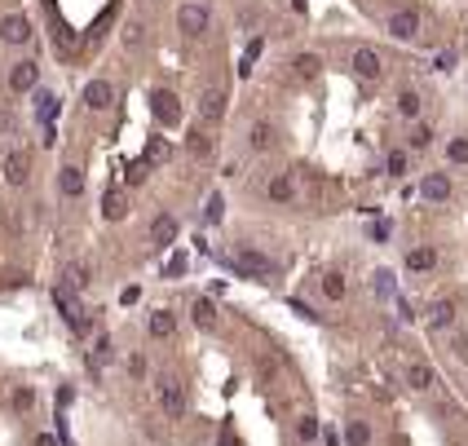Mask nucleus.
<instances>
[{"label":"nucleus","mask_w":468,"mask_h":446,"mask_svg":"<svg viewBox=\"0 0 468 446\" xmlns=\"http://www.w3.org/2000/svg\"><path fill=\"white\" fill-rule=\"evenodd\" d=\"M230 266H234V274L257 278V283H265V278L274 274V261H270V256H261V252H252V247H239V252L230 256Z\"/></svg>","instance_id":"obj_1"},{"label":"nucleus","mask_w":468,"mask_h":446,"mask_svg":"<svg viewBox=\"0 0 468 446\" xmlns=\"http://www.w3.org/2000/svg\"><path fill=\"white\" fill-rule=\"evenodd\" d=\"M155 393H159V407H164V416H181L186 411V389H181V380L177 376H159L155 380Z\"/></svg>","instance_id":"obj_2"},{"label":"nucleus","mask_w":468,"mask_h":446,"mask_svg":"<svg viewBox=\"0 0 468 446\" xmlns=\"http://www.w3.org/2000/svg\"><path fill=\"white\" fill-rule=\"evenodd\" d=\"M177 27L186 31V36H204V31H208V9L199 5V0L181 5V9H177Z\"/></svg>","instance_id":"obj_3"},{"label":"nucleus","mask_w":468,"mask_h":446,"mask_svg":"<svg viewBox=\"0 0 468 446\" xmlns=\"http://www.w3.org/2000/svg\"><path fill=\"white\" fill-rule=\"evenodd\" d=\"M85 106L89 111H111L115 106V85L111 80H89L85 85Z\"/></svg>","instance_id":"obj_4"},{"label":"nucleus","mask_w":468,"mask_h":446,"mask_svg":"<svg viewBox=\"0 0 468 446\" xmlns=\"http://www.w3.org/2000/svg\"><path fill=\"white\" fill-rule=\"evenodd\" d=\"M54 305L62 309V318L75 327V332H85V309H80L75 301V292H66V287H54Z\"/></svg>","instance_id":"obj_5"},{"label":"nucleus","mask_w":468,"mask_h":446,"mask_svg":"<svg viewBox=\"0 0 468 446\" xmlns=\"http://www.w3.org/2000/svg\"><path fill=\"white\" fill-rule=\"evenodd\" d=\"M150 111H155V120H159L164 128H173V124L181 120V102H177L173 93H164V89H159L155 97H150Z\"/></svg>","instance_id":"obj_6"},{"label":"nucleus","mask_w":468,"mask_h":446,"mask_svg":"<svg viewBox=\"0 0 468 446\" xmlns=\"http://www.w3.org/2000/svg\"><path fill=\"white\" fill-rule=\"evenodd\" d=\"M0 40H5V44H27V40H31V23L23 18V13L0 18Z\"/></svg>","instance_id":"obj_7"},{"label":"nucleus","mask_w":468,"mask_h":446,"mask_svg":"<svg viewBox=\"0 0 468 446\" xmlns=\"http://www.w3.org/2000/svg\"><path fill=\"white\" fill-rule=\"evenodd\" d=\"M415 31H420V13L415 9H398L389 18V36H398V40H411Z\"/></svg>","instance_id":"obj_8"},{"label":"nucleus","mask_w":468,"mask_h":446,"mask_svg":"<svg viewBox=\"0 0 468 446\" xmlns=\"http://www.w3.org/2000/svg\"><path fill=\"white\" fill-rule=\"evenodd\" d=\"M354 71H358L362 80H380L384 62H380V54H376V49H354Z\"/></svg>","instance_id":"obj_9"},{"label":"nucleus","mask_w":468,"mask_h":446,"mask_svg":"<svg viewBox=\"0 0 468 446\" xmlns=\"http://www.w3.org/2000/svg\"><path fill=\"white\" fill-rule=\"evenodd\" d=\"M36 80H40L36 62H18V67L9 71V89H13V93H27V89H36Z\"/></svg>","instance_id":"obj_10"},{"label":"nucleus","mask_w":468,"mask_h":446,"mask_svg":"<svg viewBox=\"0 0 468 446\" xmlns=\"http://www.w3.org/2000/svg\"><path fill=\"white\" fill-rule=\"evenodd\" d=\"M58 287H66V292H85V287H89V266H80V261L62 266V274H58Z\"/></svg>","instance_id":"obj_11"},{"label":"nucleus","mask_w":468,"mask_h":446,"mask_svg":"<svg viewBox=\"0 0 468 446\" xmlns=\"http://www.w3.org/2000/svg\"><path fill=\"white\" fill-rule=\"evenodd\" d=\"M27 177H31V159L23 151H13L5 159V181H9V186H27Z\"/></svg>","instance_id":"obj_12"},{"label":"nucleus","mask_w":468,"mask_h":446,"mask_svg":"<svg viewBox=\"0 0 468 446\" xmlns=\"http://www.w3.org/2000/svg\"><path fill=\"white\" fill-rule=\"evenodd\" d=\"M177 239V217H173V212H159V217L155 221H150V243H173Z\"/></svg>","instance_id":"obj_13"},{"label":"nucleus","mask_w":468,"mask_h":446,"mask_svg":"<svg viewBox=\"0 0 468 446\" xmlns=\"http://www.w3.org/2000/svg\"><path fill=\"white\" fill-rule=\"evenodd\" d=\"M199 115H204V120H221V115H226V93L221 89H208L204 97H199Z\"/></svg>","instance_id":"obj_14"},{"label":"nucleus","mask_w":468,"mask_h":446,"mask_svg":"<svg viewBox=\"0 0 468 446\" xmlns=\"http://www.w3.org/2000/svg\"><path fill=\"white\" fill-rule=\"evenodd\" d=\"M420 194H424V199H433V204H442L446 194H450V177H446V173H429L424 186H420Z\"/></svg>","instance_id":"obj_15"},{"label":"nucleus","mask_w":468,"mask_h":446,"mask_svg":"<svg viewBox=\"0 0 468 446\" xmlns=\"http://www.w3.org/2000/svg\"><path fill=\"white\" fill-rule=\"evenodd\" d=\"M58 190L66 194V199H75V194H85V173H80L75 163H71V168H62V173H58Z\"/></svg>","instance_id":"obj_16"},{"label":"nucleus","mask_w":468,"mask_h":446,"mask_svg":"<svg viewBox=\"0 0 468 446\" xmlns=\"http://www.w3.org/2000/svg\"><path fill=\"white\" fill-rule=\"evenodd\" d=\"M102 217H106V221H124V217H128V199H124V190H106V199H102Z\"/></svg>","instance_id":"obj_17"},{"label":"nucleus","mask_w":468,"mask_h":446,"mask_svg":"<svg viewBox=\"0 0 468 446\" xmlns=\"http://www.w3.org/2000/svg\"><path fill=\"white\" fill-rule=\"evenodd\" d=\"M177 332V318H173V314L168 309H155V314H150V336H159V340H168Z\"/></svg>","instance_id":"obj_18"},{"label":"nucleus","mask_w":468,"mask_h":446,"mask_svg":"<svg viewBox=\"0 0 468 446\" xmlns=\"http://www.w3.org/2000/svg\"><path fill=\"white\" fill-rule=\"evenodd\" d=\"M450 323H455V305H450V301H433L429 327H438V332H442V327H450Z\"/></svg>","instance_id":"obj_19"},{"label":"nucleus","mask_w":468,"mask_h":446,"mask_svg":"<svg viewBox=\"0 0 468 446\" xmlns=\"http://www.w3.org/2000/svg\"><path fill=\"white\" fill-rule=\"evenodd\" d=\"M190 318H195V327H212L216 323V305L208 301V296H199V301L190 305Z\"/></svg>","instance_id":"obj_20"},{"label":"nucleus","mask_w":468,"mask_h":446,"mask_svg":"<svg viewBox=\"0 0 468 446\" xmlns=\"http://www.w3.org/2000/svg\"><path fill=\"white\" fill-rule=\"evenodd\" d=\"M407 385L411 389H433V367H424V362H411V367H407Z\"/></svg>","instance_id":"obj_21"},{"label":"nucleus","mask_w":468,"mask_h":446,"mask_svg":"<svg viewBox=\"0 0 468 446\" xmlns=\"http://www.w3.org/2000/svg\"><path fill=\"white\" fill-rule=\"evenodd\" d=\"M438 266V252L433 247H415V252H407V270H433Z\"/></svg>","instance_id":"obj_22"},{"label":"nucleus","mask_w":468,"mask_h":446,"mask_svg":"<svg viewBox=\"0 0 468 446\" xmlns=\"http://www.w3.org/2000/svg\"><path fill=\"white\" fill-rule=\"evenodd\" d=\"M186 151H190L195 159H208V155H212V137H208V133H199V128H195V133L186 137Z\"/></svg>","instance_id":"obj_23"},{"label":"nucleus","mask_w":468,"mask_h":446,"mask_svg":"<svg viewBox=\"0 0 468 446\" xmlns=\"http://www.w3.org/2000/svg\"><path fill=\"white\" fill-rule=\"evenodd\" d=\"M398 111H402L407 120H415V115H420V93H415V89H402V93H398Z\"/></svg>","instance_id":"obj_24"},{"label":"nucleus","mask_w":468,"mask_h":446,"mask_svg":"<svg viewBox=\"0 0 468 446\" xmlns=\"http://www.w3.org/2000/svg\"><path fill=\"white\" fill-rule=\"evenodd\" d=\"M345 442H349V446H367V442H371V428H367L362 420H349V428H345Z\"/></svg>","instance_id":"obj_25"},{"label":"nucleus","mask_w":468,"mask_h":446,"mask_svg":"<svg viewBox=\"0 0 468 446\" xmlns=\"http://www.w3.org/2000/svg\"><path fill=\"white\" fill-rule=\"evenodd\" d=\"M371 292L380 296V301H389V296H393V274L389 270H376L371 274Z\"/></svg>","instance_id":"obj_26"},{"label":"nucleus","mask_w":468,"mask_h":446,"mask_svg":"<svg viewBox=\"0 0 468 446\" xmlns=\"http://www.w3.org/2000/svg\"><path fill=\"white\" fill-rule=\"evenodd\" d=\"M292 67H296V75H300V80H314V75H319V67H323V62L314 58V54H300V58L292 62Z\"/></svg>","instance_id":"obj_27"},{"label":"nucleus","mask_w":468,"mask_h":446,"mask_svg":"<svg viewBox=\"0 0 468 446\" xmlns=\"http://www.w3.org/2000/svg\"><path fill=\"white\" fill-rule=\"evenodd\" d=\"M292 194H296V186H292V177H274V181H270V199H283V204H288V199H292Z\"/></svg>","instance_id":"obj_28"},{"label":"nucleus","mask_w":468,"mask_h":446,"mask_svg":"<svg viewBox=\"0 0 468 446\" xmlns=\"http://www.w3.org/2000/svg\"><path fill=\"white\" fill-rule=\"evenodd\" d=\"M54 106H58L54 93H40V97H36V111H40V124H44V128H54V124H49V120H54Z\"/></svg>","instance_id":"obj_29"},{"label":"nucleus","mask_w":468,"mask_h":446,"mask_svg":"<svg viewBox=\"0 0 468 446\" xmlns=\"http://www.w3.org/2000/svg\"><path fill=\"white\" fill-rule=\"evenodd\" d=\"M274 142V128L270 124H252V151H270Z\"/></svg>","instance_id":"obj_30"},{"label":"nucleus","mask_w":468,"mask_h":446,"mask_svg":"<svg viewBox=\"0 0 468 446\" xmlns=\"http://www.w3.org/2000/svg\"><path fill=\"white\" fill-rule=\"evenodd\" d=\"M296 438H300V442H314V438H319V420H314V416H300V420H296Z\"/></svg>","instance_id":"obj_31"},{"label":"nucleus","mask_w":468,"mask_h":446,"mask_svg":"<svg viewBox=\"0 0 468 446\" xmlns=\"http://www.w3.org/2000/svg\"><path fill=\"white\" fill-rule=\"evenodd\" d=\"M323 292H327V301H340V296H345V278L340 274H323Z\"/></svg>","instance_id":"obj_32"},{"label":"nucleus","mask_w":468,"mask_h":446,"mask_svg":"<svg viewBox=\"0 0 468 446\" xmlns=\"http://www.w3.org/2000/svg\"><path fill=\"white\" fill-rule=\"evenodd\" d=\"M13 411H31V407H36V389H13Z\"/></svg>","instance_id":"obj_33"},{"label":"nucleus","mask_w":468,"mask_h":446,"mask_svg":"<svg viewBox=\"0 0 468 446\" xmlns=\"http://www.w3.org/2000/svg\"><path fill=\"white\" fill-rule=\"evenodd\" d=\"M429 142H433V133H429L424 124H415V128H411V151H424Z\"/></svg>","instance_id":"obj_34"},{"label":"nucleus","mask_w":468,"mask_h":446,"mask_svg":"<svg viewBox=\"0 0 468 446\" xmlns=\"http://www.w3.org/2000/svg\"><path fill=\"white\" fill-rule=\"evenodd\" d=\"M142 40H146V27H142V23H128V27H124V44H133V49H137Z\"/></svg>","instance_id":"obj_35"},{"label":"nucleus","mask_w":468,"mask_h":446,"mask_svg":"<svg viewBox=\"0 0 468 446\" xmlns=\"http://www.w3.org/2000/svg\"><path fill=\"white\" fill-rule=\"evenodd\" d=\"M257 54H261V40H252V44H247V49H243V67H239L243 75H247V71H252V62H257Z\"/></svg>","instance_id":"obj_36"},{"label":"nucleus","mask_w":468,"mask_h":446,"mask_svg":"<svg viewBox=\"0 0 468 446\" xmlns=\"http://www.w3.org/2000/svg\"><path fill=\"white\" fill-rule=\"evenodd\" d=\"M54 44L62 49V54H71V49H75V40H71V31H66V27H58V31H54Z\"/></svg>","instance_id":"obj_37"},{"label":"nucleus","mask_w":468,"mask_h":446,"mask_svg":"<svg viewBox=\"0 0 468 446\" xmlns=\"http://www.w3.org/2000/svg\"><path fill=\"white\" fill-rule=\"evenodd\" d=\"M389 173H393V177L407 173V151H393V155H389Z\"/></svg>","instance_id":"obj_38"},{"label":"nucleus","mask_w":468,"mask_h":446,"mask_svg":"<svg viewBox=\"0 0 468 446\" xmlns=\"http://www.w3.org/2000/svg\"><path fill=\"white\" fill-rule=\"evenodd\" d=\"M221 212H226L221 194H212V199H208V212H204V217H208V221H221Z\"/></svg>","instance_id":"obj_39"},{"label":"nucleus","mask_w":468,"mask_h":446,"mask_svg":"<svg viewBox=\"0 0 468 446\" xmlns=\"http://www.w3.org/2000/svg\"><path fill=\"white\" fill-rule=\"evenodd\" d=\"M450 159H455V163H468V142H464V137L450 142Z\"/></svg>","instance_id":"obj_40"},{"label":"nucleus","mask_w":468,"mask_h":446,"mask_svg":"<svg viewBox=\"0 0 468 446\" xmlns=\"http://www.w3.org/2000/svg\"><path fill=\"white\" fill-rule=\"evenodd\" d=\"M164 155H168V142H159V137H155V142L146 146V159H164Z\"/></svg>","instance_id":"obj_41"},{"label":"nucleus","mask_w":468,"mask_h":446,"mask_svg":"<svg viewBox=\"0 0 468 446\" xmlns=\"http://www.w3.org/2000/svg\"><path fill=\"white\" fill-rule=\"evenodd\" d=\"M433 67H438V71H450V67H455V54H438V58H433Z\"/></svg>","instance_id":"obj_42"},{"label":"nucleus","mask_w":468,"mask_h":446,"mask_svg":"<svg viewBox=\"0 0 468 446\" xmlns=\"http://www.w3.org/2000/svg\"><path fill=\"white\" fill-rule=\"evenodd\" d=\"M181 270H186V256H181V252H177V256H173V261H168V274H173V278H177V274H181Z\"/></svg>","instance_id":"obj_43"},{"label":"nucleus","mask_w":468,"mask_h":446,"mask_svg":"<svg viewBox=\"0 0 468 446\" xmlns=\"http://www.w3.org/2000/svg\"><path fill=\"white\" fill-rule=\"evenodd\" d=\"M36 446H58V438H54V433H40V438H36Z\"/></svg>","instance_id":"obj_44"},{"label":"nucleus","mask_w":468,"mask_h":446,"mask_svg":"<svg viewBox=\"0 0 468 446\" xmlns=\"http://www.w3.org/2000/svg\"><path fill=\"white\" fill-rule=\"evenodd\" d=\"M327 446H340V438H336V433H327Z\"/></svg>","instance_id":"obj_45"},{"label":"nucleus","mask_w":468,"mask_h":446,"mask_svg":"<svg viewBox=\"0 0 468 446\" xmlns=\"http://www.w3.org/2000/svg\"><path fill=\"white\" fill-rule=\"evenodd\" d=\"M464 446H468V442H464Z\"/></svg>","instance_id":"obj_46"}]
</instances>
